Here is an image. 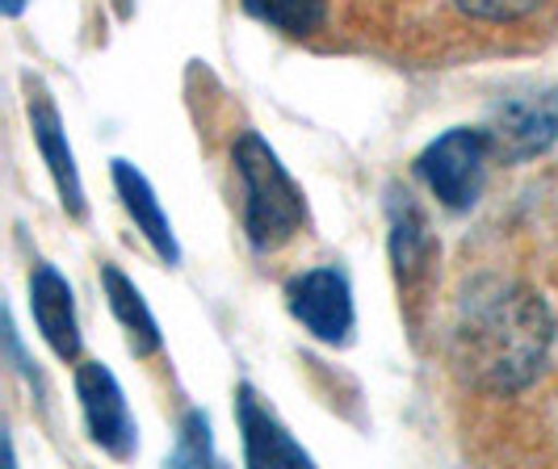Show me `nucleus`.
Here are the masks:
<instances>
[{"mask_svg": "<svg viewBox=\"0 0 558 469\" xmlns=\"http://www.w3.org/2000/svg\"><path fill=\"white\" fill-rule=\"evenodd\" d=\"M29 310L38 332L47 335V344L56 348V357L72 360L81 353V328H76V303H72V285L43 264L29 281Z\"/></svg>", "mask_w": 558, "mask_h": 469, "instance_id": "7", "label": "nucleus"}, {"mask_svg": "<svg viewBox=\"0 0 558 469\" xmlns=\"http://www.w3.org/2000/svg\"><path fill=\"white\" fill-rule=\"evenodd\" d=\"M29 122H34V135H38V147L47 156V164L56 172V185L63 194V206L72 214H84V194H81V176H76V164H72V151L59 135V113L51 106H29Z\"/></svg>", "mask_w": 558, "mask_h": 469, "instance_id": "11", "label": "nucleus"}, {"mask_svg": "<svg viewBox=\"0 0 558 469\" xmlns=\"http://www.w3.org/2000/svg\"><path fill=\"white\" fill-rule=\"evenodd\" d=\"M235 168H240V181H244V194H248V201H244L248 239L260 251L281 248L307 219L299 185L286 176L274 147L260 135H244L235 143Z\"/></svg>", "mask_w": 558, "mask_h": 469, "instance_id": "2", "label": "nucleus"}, {"mask_svg": "<svg viewBox=\"0 0 558 469\" xmlns=\"http://www.w3.org/2000/svg\"><path fill=\"white\" fill-rule=\"evenodd\" d=\"M101 281H106V294H110V310L118 314V323L126 328L131 353H140V357L156 353V348H160V332H156V319H151V310H147L140 289L118 273L113 264L101 269Z\"/></svg>", "mask_w": 558, "mask_h": 469, "instance_id": "10", "label": "nucleus"}, {"mask_svg": "<svg viewBox=\"0 0 558 469\" xmlns=\"http://www.w3.org/2000/svg\"><path fill=\"white\" fill-rule=\"evenodd\" d=\"M466 17L475 22H492V26H508V22H525L533 17L546 0H453Z\"/></svg>", "mask_w": 558, "mask_h": 469, "instance_id": "13", "label": "nucleus"}, {"mask_svg": "<svg viewBox=\"0 0 558 469\" xmlns=\"http://www.w3.org/2000/svg\"><path fill=\"white\" fill-rule=\"evenodd\" d=\"M487 135L496 147V160L521 164V160L542 156L558 138V92H530V97L504 101Z\"/></svg>", "mask_w": 558, "mask_h": 469, "instance_id": "5", "label": "nucleus"}, {"mask_svg": "<svg viewBox=\"0 0 558 469\" xmlns=\"http://www.w3.org/2000/svg\"><path fill=\"white\" fill-rule=\"evenodd\" d=\"M76 394H81L84 419L93 441L101 444L110 457H131L135 453V419L126 411L122 386L113 382V373L97 360H84L76 373Z\"/></svg>", "mask_w": 558, "mask_h": 469, "instance_id": "6", "label": "nucleus"}, {"mask_svg": "<svg viewBox=\"0 0 558 469\" xmlns=\"http://www.w3.org/2000/svg\"><path fill=\"white\" fill-rule=\"evenodd\" d=\"M256 22L281 29L290 38H311L328 22V0H244Z\"/></svg>", "mask_w": 558, "mask_h": 469, "instance_id": "12", "label": "nucleus"}, {"mask_svg": "<svg viewBox=\"0 0 558 469\" xmlns=\"http://www.w3.org/2000/svg\"><path fill=\"white\" fill-rule=\"evenodd\" d=\"M240 423H244V448L252 466H307V453L260 411L252 390H240Z\"/></svg>", "mask_w": 558, "mask_h": 469, "instance_id": "9", "label": "nucleus"}, {"mask_svg": "<svg viewBox=\"0 0 558 469\" xmlns=\"http://www.w3.org/2000/svg\"><path fill=\"white\" fill-rule=\"evenodd\" d=\"M0 9H4V13H9V17H17V13H22V9H26V0H0Z\"/></svg>", "mask_w": 558, "mask_h": 469, "instance_id": "14", "label": "nucleus"}, {"mask_svg": "<svg viewBox=\"0 0 558 469\" xmlns=\"http://www.w3.org/2000/svg\"><path fill=\"white\" fill-rule=\"evenodd\" d=\"M290 314L324 344H344L353 332V289L336 269H311L286 289Z\"/></svg>", "mask_w": 558, "mask_h": 469, "instance_id": "4", "label": "nucleus"}, {"mask_svg": "<svg viewBox=\"0 0 558 469\" xmlns=\"http://www.w3.org/2000/svg\"><path fill=\"white\" fill-rule=\"evenodd\" d=\"M113 185H118V194H122V206H126V214L135 219L143 235H147V244L165 256L168 264H177V239H172V226H168L165 210H160V197L151 194V185L143 181V172L126 164V160H113Z\"/></svg>", "mask_w": 558, "mask_h": 469, "instance_id": "8", "label": "nucleus"}, {"mask_svg": "<svg viewBox=\"0 0 558 469\" xmlns=\"http://www.w3.org/2000/svg\"><path fill=\"white\" fill-rule=\"evenodd\" d=\"M492 160H496V147H492L487 126H453L437 143L424 147V156L416 160V172L424 176V185L433 189V197L441 206L471 210L478 194H483Z\"/></svg>", "mask_w": 558, "mask_h": 469, "instance_id": "3", "label": "nucleus"}, {"mask_svg": "<svg viewBox=\"0 0 558 469\" xmlns=\"http://www.w3.org/2000/svg\"><path fill=\"white\" fill-rule=\"evenodd\" d=\"M550 340L555 323L546 303L530 289L500 285L466 303L453 332V360L475 386L492 394H517L542 373Z\"/></svg>", "mask_w": 558, "mask_h": 469, "instance_id": "1", "label": "nucleus"}]
</instances>
